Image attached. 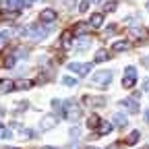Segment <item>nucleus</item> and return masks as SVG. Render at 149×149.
I'll list each match as a JSON object with an SVG mask.
<instances>
[{
    "label": "nucleus",
    "instance_id": "nucleus-37",
    "mask_svg": "<svg viewBox=\"0 0 149 149\" xmlns=\"http://www.w3.org/2000/svg\"><path fill=\"white\" fill-rule=\"evenodd\" d=\"M143 62H145V64H147V66H149V58H145V60H143Z\"/></svg>",
    "mask_w": 149,
    "mask_h": 149
},
{
    "label": "nucleus",
    "instance_id": "nucleus-21",
    "mask_svg": "<svg viewBox=\"0 0 149 149\" xmlns=\"http://www.w3.org/2000/svg\"><path fill=\"white\" fill-rule=\"evenodd\" d=\"M116 6H118L116 0H110V2L104 4V10H106V13H112V10H116Z\"/></svg>",
    "mask_w": 149,
    "mask_h": 149
},
{
    "label": "nucleus",
    "instance_id": "nucleus-10",
    "mask_svg": "<svg viewBox=\"0 0 149 149\" xmlns=\"http://www.w3.org/2000/svg\"><path fill=\"white\" fill-rule=\"evenodd\" d=\"M108 133H112V124L100 120V124H97V135H108Z\"/></svg>",
    "mask_w": 149,
    "mask_h": 149
},
{
    "label": "nucleus",
    "instance_id": "nucleus-31",
    "mask_svg": "<svg viewBox=\"0 0 149 149\" xmlns=\"http://www.w3.org/2000/svg\"><path fill=\"white\" fill-rule=\"evenodd\" d=\"M126 74H137L135 72V66H126Z\"/></svg>",
    "mask_w": 149,
    "mask_h": 149
},
{
    "label": "nucleus",
    "instance_id": "nucleus-32",
    "mask_svg": "<svg viewBox=\"0 0 149 149\" xmlns=\"http://www.w3.org/2000/svg\"><path fill=\"white\" fill-rule=\"evenodd\" d=\"M108 149H122V145H120V143H112Z\"/></svg>",
    "mask_w": 149,
    "mask_h": 149
},
{
    "label": "nucleus",
    "instance_id": "nucleus-34",
    "mask_svg": "<svg viewBox=\"0 0 149 149\" xmlns=\"http://www.w3.org/2000/svg\"><path fill=\"white\" fill-rule=\"evenodd\" d=\"M143 89H145V91H149V79H145V81H143Z\"/></svg>",
    "mask_w": 149,
    "mask_h": 149
},
{
    "label": "nucleus",
    "instance_id": "nucleus-26",
    "mask_svg": "<svg viewBox=\"0 0 149 149\" xmlns=\"http://www.w3.org/2000/svg\"><path fill=\"white\" fill-rule=\"evenodd\" d=\"M52 106H54V110L58 112V114H62V102H60V100H54Z\"/></svg>",
    "mask_w": 149,
    "mask_h": 149
},
{
    "label": "nucleus",
    "instance_id": "nucleus-12",
    "mask_svg": "<svg viewBox=\"0 0 149 149\" xmlns=\"http://www.w3.org/2000/svg\"><path fill=\"white\" fill-rule=\"evenodd\" d=\"M87 31H89V23H79V25H74L72 35H83V33H87Z\"/></svg>",
    "mask_w": 149,
    "mask_h": 149
},
{
    "label": "nucleus",
    "instance_id": "nucleus-9",
    "mask_svg": "<svg viewBox=\"0 0 149 149\" xmlns=\"http://www.w3.org/2000/svg\"><path fill=\"white\" fill-rule=\"evenodd\" d=\"M114 124H116V126H120V128H124V126L128 124V120H126V116H124V114L116 112V114H114Z\"/></svg>",
    "mask_w": 149,
    "mask_h": 149
},
{
    "label": "nucleus",
    "instance_id": "nucleus-7",
    "mask_svg": "<svg viewBox=\"0 0 149 149\" xmlns=\"http://www.w3.org/2000/svg\"><path fill=\"white\" fill-rule=\"evenodd\" d=\"M0 91H2V93L15 91V81H10V79H2V81H0Z\"/></svg>",
    "mask_w": 149,
    "mask_h": 149
},
{
    "label": "nucleus",
    "instance_id": "nucleus-41",
    "mask_svg": "<svg viewBox=\"0 0 149 149\" xmlns=\"http://www.w3.org/2000/svg\"><path fill=\"white\" fill-rule=\"evenodd\" d=\"M89 149H97V147H89Z\"/></svg>",
    "mask_w": 149,
    "mask_h": 149
},
{
    "label": "nucleus",
    "instance_id": "nucleus-3",
    "mask_svg": "<svg viewBox=\"0 0 149 149\" xmlns=\"http://www.w3.org/2000/svg\"><path fill=\"white\" fill-rule=\"evenodd\" d=\"M40 21H42V23H52V21H56V10H52V8L42 10V13H40Z\"/></svg>",
    "mask_w": 149,
    "mask_h": 149
},
{
    "label": "nucleus",
    "instance_id": "nucleus-27",
    "mask_svg": "<svg viewBox=\"0 0 149 149\" xmlns=\"http://www.w3.org/2000/svg\"><path fill=\"white\" fill-rule=\"evenodd\" d=\"M87 8H89V0H83V2L79 4V10L81 13H87Z\"/></svg>",
    "mask_w": 149,
    "mask_h": 149
},
{
    "label": "nucleus",
    "instance_id": "nucleus-42",
    "mask_svg": "<svg viewBox=\"0 0 149 149\" xmlns=\"http://www.w3.org/2000/svg\"><path fill=\"white\" fill-rule=\"evenodd\" d=\"M147 10H149V2H147Z\"/></svg>",
    "mask_w": 149,
    "mask_h": 149
},
{
    "label": "nucleus",
    "instance_id": "nucleus-17",
    "mask_svg": "<svg viewBox=\"0 0 149 149\" xmlns=\"http://www.w3.org/2000/svg\"><path fill=\"white\" fill-rule=\"evenodd\" d=\"M97 124H100V116L97 114H91L89 120H87V126L89 128H97Z\"/></svg>",
    "mask_w": 149,
    "mask_h": 149
},
{
    "label": "nucleus",
    "instance_id": "nucleus-18",
    "mask_svg": "<svg viewBox=\"0 0 149 149\" xmlns=\"http://www.w3.org/2000/svg\"><path fill=\"white\" fill-rule=\"evenodd\" d=\"M15 60H17V56H15V54H4L2 64H4V66H13V64H15Z\"/></svg>",
    "mask_w": 149,
    "mask_h": 149
},
{
    "label": "nucleus",
    "instance_id": "nucleus-25",
    "mask_svg": "<svg viewBox=\"0 0 149 149\" xmlns=\"http://www.w3.org/2000/svg\"><path fill=\"white\" fill-rule=\"evenodd\" d=\"M31 85H33V83H31V81H19V83H17V85H15V87H19V89H29V87H31Z\"/></svg>",
    "mask_w": 149,
    "mask_h": 149
},
{
    "label": "nucleus",
    "instance_id": "nucleus-5",
    "mask_svg": "<svg viewBox=\"0 0 149 149\" xmlns=\"http://www.w3.org/2000/svg\"><path fill=\"white\" fill-rule=\"evenodd\" d=\"M56 122H58V118H56V116H44V120H42V130H50V128H54Z\"/></svg>",
    "mask_w": 149,
    "mask_h": 149
},
{
    "label": "nucleus",
    "instance_id": "nucleus-35",
    "mask_svg": "<svg viewBox=\"0 0 149 149\" xmlns=\"http://www.w3.org/2000/svg\"><path fill=\"white\" fill-rule=\"evenodd\" d=\"M114 31H116V27H114V25H110V27H108V31H106V33H108V35H110V33H114Z\"/></svg>",
    "mask_w": 149,
    "mask_h": 149
},
{
    "label": "nucleus",
    "instance_id": "nucleus-8",
    "mask_svg": "<svg viewBox=\"0 0 149 149\" xmlns=\"http://www.w3.org/2000/svg\"><path fill=\"white\" fill-rule=\"evenodd\" d=\"M89 23H91V27H102V23H104V15L102 13H95V15H91V19H89Z\"/></svg>",
    "mask_w": 149,
    "mask_h": 149
},
{
    "label": "nucleus",
    "instance_id": "nucleus-2",
    "mask_svg": "<svg viewBox=\"0 0 149 149\" xmlns=\"http://www.w3.org/2000/svg\"><path fill=\"white\" fill-rule=\"evenodd\" d=\"M13 35H23V29H6V31H0V44L8 42Z\"/></svg>",
    "mask_w": 149,
    "mask_h": 149
},
{
    "label": "nucleus",
    "instance_id": "nucleus-38",
    "mask_svg": "<svg viewBox=\"0 0 149 149\" xmlns=\"http://www.w3.org/2000/svg\"><path fill=\"white\" fill-rule=\"evenodd\" d=\"M42 149H54V147H42Z\"/></svg>",
    "mask_w": 149,
    "mask_h": 149
},
{
    "label": "nucleus",
    "instance_id": "nucleus-13",
    "mask_svg": "<svg viewBox=\"0 0 149 149\" xmlns=\"http://www.w3.org/2000/svg\"><path fill=\"white\" fill-rule=\"evenodd\" d=\"M139 139H141V133H139V130H133V133L126 137V145H135Z\"/></svg>",
    "mask_w": 149,
    "mask_h": 149
},
{
    "label": "nucleus",
    "instance_id": "nucleus-33",
    "mask_svg": "<svg viewBox=\"0 0 149 149\" xmlns=\"http://www.w3.org/2000/svg\"><path fill=\"white\" fill-rule=\"evenodd\" d=\"M17 106H19V110H25V108H27V102H19Z\"/></svg>",
    "mask_w": 149,
    "mask_h": 149
},
{
    "label": "nucleus",
    "instance_id": "nucleus-29",
    "mask_svg": "<svg viewBox=\"0 0 149 149\" xmlns=\"http://www.w3.org/2000/svg\"><path fill=\"white\" fill-rule=\"evenodd\" d=\"M0 4H2V8H10L13 0H0Z\"/></svg>",
    "mask_w": 149,
    "mask_h": 149
},
{
    "label": "nucleus",
    "instance_id": "nucleus-36",
    "mask_svg": "<svg viewBox=\"0 0 149 149\" xmlns=\"http://www.w3.org/2000/svg\"><path fill=\"white\" fill-rule=\"evenodd\" d=\"M145 118H147V122H149V110H147V112H145Z\"/></svg>",
    "mask_w": 149,
    "mask_h": 149
},
{
    "label": "nucleus",
    "instance_id": "nucleus-39",
    "mask_svg": "<svg viewBox=\"0 0 149 149\" xmlns=\"http://www.w3.org/2000/svg\"><path fill=\"white\" fill-rule=\"evenodd\" d=\"M141 149H149V145H145V147H141Z\"/></svg>",
    "mask_w": 149,
    "mask_h": 149
},
{
    "label": "nucleus",
    "instance_id": "nucleus-15",
    "mask_svg": "<svg viewBox=\"0 0 149 149\" xmlns=\"http://www.w3.org/2000/svg\"><path fill=\"white\" fill-rule=\"evenodd\" d=\"M128 48H130V44H128V42H116L112 50H114V52H124V50H128Z\"/></svg>",
    "mask_w": 149,
    "mask_h": 149
},
{
    "label": "nucleus",
    "instance_id": "nucleus-24",
    "mask_svg": "<svg viewBox=\"0 0 149 149\" xmlns=\"http://www.w3.org/2000/svg\"><path fill=\"white\" fill-rule=\"evenodd\" d=\"M62 83H64L66 87H74V85H77V79H72V77H64V79H62Z\"/></svg>",
    "mask_w": 149,
    "mask_h": 149
},
{
    "label": "nucleus",
    "instance_id": "nucleus-1",
    "mask_svg": "<svg viewBox=\"0 0 149 149\" xmlns=\"http://www.w3.org/2000/svg\"><path fill=\"white\" fill-rule=\"evenodd\" d=\"M112 81V70H100L93 74V83H110Z\"/></svg>",
    "mask_w": 149,
    "mask_h": 149
},
{
    "label": "nucleus",
    "instance_id": "nucleus-23",
    "mask_svg": "<svg viewBox=\"0 0 149 149\" xmlns=\"http://www.w3.org/2000/svg\"><path fill=\"white\" fill-rule=\"evenodd\" d=\"M62 46L64 48H70V31H64L62 33Z\"/></svg>",
    "mask_w": 149,
    "mask_h": 149
},
{
    "label": "nucleus",
    "instance_id": "nucleus-40",
    "mask_svg": "<svg viewBox=\"0 0 149 149\" xmlns=\"http://www.w3.org/2000/svg\"><path fill=\"white\" fill-rule=\"evenodd\" d=\"M27 2H35V0H27Z\"/></svg>",
    "mask_w": 149,
    "mask_h": 149
},
{
    "label": "nucleus",
    "instance_id": "nucleus-28",
    "mask_svg": "<svg viewBox=\"0 0 149 149\" xmlns=\"http://www.w3.org/2000/svg\"><path fill=\"white\" fill-rule=\"evenodd\" d=\"M10 135H13V133H10L8 128H2V130H0V137H2V139H10Z\"/></svg>",
    "mask_w": 149,
    "mask_h": 149
},
{
    "label": "nucleus",
    "instance_id": "nucleus-16",
    "mask_svg": "<svg viewBox=\"0 0 149 149\" xmlns=\"http://www.w3.org/2000/svg\"><path fill=\"white\" fill-rule=\"evenodd\" d=\"M110 58V52L108 50H100L97 54H95V62H104V60H108Z\"/></svg>",
    "mask_w": 149,
    "mask_h": 149
},
{
    "label": "nucleus",
    "instance_id": "nucleus-22",
    "mask_svg": "<svg viewBox=\"0 0 149 149\" xmlns=\"http://www.w3.org/2000/svg\"><path fill=\"white\" fill-rule=\"evenodd\" d=\"M10 6H15L17 10H21V8L27 6V0H13V4H10Z\"/></svg>",
    "mask_w": 149,
    "mask_h": 149
},
{
    "label": "nucleus",
    "instance_id": "nucleus-30",
    "mask_svg": "<svg viewBox=\"0 0 149 149\" xmlns=\"http://www.w3.org/2000/svg\"><path fill=\"white\" fill-rule=\"evenodd\" d=\"M79 133H81V130H79L77 126H72V128H70V137H79Z\"/></svg>",
    "mask_w": 149,
    "mask_h": 149
},
{
    "label": "nucleus",
    "instance_id": "nucleus-4",
    "mask_svg": "<svg viewBox=\"0 0 149 149\" xmlns=\"http://www.w3.org/2000/svg\"><path fill=\"white\" fill-rule=\"evenodd\" d=\"M122 106H126V110L130 112V114H137L139 112V104H137V97H128L122 102Z\"/></svg>",
    "mask_w": 149,
    "mask_h": 149
},
{
    "label": "nucleus",
    "instance_id": "nucleus-20",
    "mask_svg": "<svg viewBox=\"0 0 149 149\" xmlns=\"http://www.w3.org/2000/svg\"><path fill=\"white\" fill-rule=\"evenodd\" d=\"M91 68H93V66H91V64H81V66H79V70H77V72H79V74H81V77H85V74H89V72H91Z\"/></svg>",
    "mask_w": 149,
    "mask_h": 149
},
{
    "label": "nucleus",
    "instance_id": "nucleus-14",
    "mask_svg": "<svg viewBox=\"0 0 149 149\" xmlns=\"http://www.w3.org/2000/svg\"><path fill=\"white\" fill-rule=\"evenodd\" d=\"M133 85H135V74H126V77L122 79V87L124 89H130Z\"/></svg>",
    "mask_w": 149,
    "mask_h": 149
},
{
    "label": "nucleus",
    "instance_id": "nucleus-19",
    "mask_svg": "<svg viewBox=\"0 0 149 149\" xmlns=\"http://www.w3.org/2000/svg\"><path fill=\"white\" fill-rule=\"evenodd\" d=\"M89 46H91V40H89V37H83L81 42H77V50H87Z\"/></svg>",
    "mask_w": 149,
    "mask_h": 149
},
{
    "label": "nucleus",
    "instance_id": "nucleus-6",
    "mask_svg": "<svg viewBox=\"0 0 149 149\" xmlns=\"http://www.w3.org/2000/svg\"><path fill=\"white\" fill-rule=\"evenodd\" d=\"M83 104H89V106L100 108V106H106V100L104 97H89V95H85L83 97Z\"/></svg>",
    "mask_w": 149,
    "mask_h": 149
},
{
    "label": "nucleus",
    "instance_id": "nucleus-11",
    "mask_svg": "<svg viewBox=\"0 0 149 149\" xmlns=\"http://www.w3.org/2000/svg\"><path fill=\"white\" fill-rule=\"evenodd\" d=\"M128 35H130V37H143V40H147V37H149V33H147L145 29H137V27L130 29V31H128Z\"/></svg>",
    "mask_w": 149,
    "mask_h": 149
},
{
    "label": "nucleus",
    "instance_id": "nucleus-43",
    "mask_svg": "<svg viewBox=\"0 0 149 149\" xmlns=\"http://www.w3.org/2000/svg\"><path fill=\"white\" fill-rule=\"evenodd\" d=\"M8 149H13V147H8Z\"/></svg>",
    "mask_w": 149,
    "mask_h": 149
}]
</instances>
